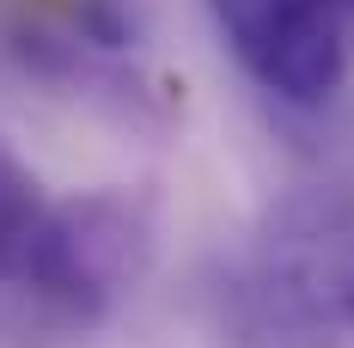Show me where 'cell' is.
Masks as SVG:
<instances>
[{"label":"cell","mask_w":354,"mask_h":348,"mask_svg":"<svg viewBox=\"0 0 354 348\" xmlns=\"http://www.w3.org/2000/svg\"><path fill=\"white\" fill-rule=\"evenodd\" d=\"M250 287L287 336L354 330V190L306 183L287 190L257 226Z\"/></svg>","instance_id":"1"},{"label":"cell","mask_w":354,"mask_h":348,"mask_svg":"<svg viewBox=\"0 0 354 348\" xmlns=\"http://www.w3.org/2000/svg\"><path fill=\"white\" fill-rule=\"evenodd\" d=\"M214 25L239 68L293 110H318L336 98L348 73V37L336 0H208Z\"/></svg>","instance_id":"2"},{"label":"cell","mask_w":354,"mask_h":348,"mask_svg":"<svg viewBox=\"0 0 354 348\" xmlns=\"http://www.w3.org/2000/svg\"><path fill=\"white\" fill-rule=\"evenodd\" d=\"M153 226L147 208L122 190H92L62 202V300L55 318L92 324L110 312V300L147 269Z\"/></svg>","instance_id":"3"},{"label":"cell","mask_w":354,"mask_h":348,"mask_svg":"<svg viewBox=\"0 0 354 348\" xmlns=\"http://www.w3.org/2000/svg\"><path fill=\"white\" fill-rule=\"evenodd\" d=\"M0 287L55 312L62 300V202L0 140Z\"/></svg>","instance_id":"4"},{"label":"cell","mask_w":354,"mask_h":348,"mask_svg":"<svg viewBox=\"0 0 354 348\" xmlns=\"http://www.w3.org/2000/svg\"><path fill=\"white\" fill-rule=\"evenodd\" d=\"M336 6H342V12H354V0H336Z\"/></svg>","instance_id":"5"}]
</instances>
